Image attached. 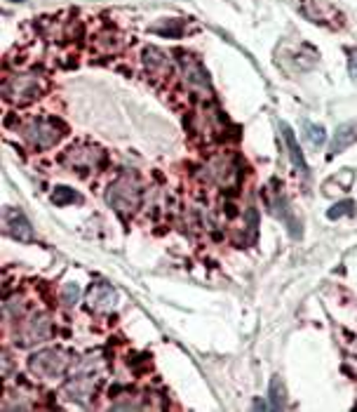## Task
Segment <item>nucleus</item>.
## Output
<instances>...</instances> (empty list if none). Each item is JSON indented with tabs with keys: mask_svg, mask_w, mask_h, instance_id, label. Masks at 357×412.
I'll use <instances>...</instances> for the list:
<instances>
[{
	"mask_svg": "<svg viewBox=\"0 0 357 412\" xmlns=\"http://www.w3.org/2000/svg\"><path fill=\"white\" fill-rule=\"evenodd\" d=\"M282 137H284V142L287 146H289V158H292V163L294 167L301 172V174H306L308 172V165H306V158H303V153H301V146L296 142V137H294V132L289 125H282Z\"/></svg>",
	"mask_w": 357,
	"mask_h": 412,
	"instance_id": "8",
	"label": "nucleus"
},
{
	"mask_svg": "<svg viewBox=\"0 0 357 412\" xmlns=\"http://www.w3.org/2000/svg\"><path fill=\"white\" fill-rule=\"evenodd\" d=\"M5 226H8V234L15 236L19 241H31L33 238V229L29 224V219L24 217L19 210H10L5 212Z\"/></svg>",
	"mask_w": 357,
	"mask_h": 412,
	"instance_id": "7",
	"label": "nucleus"
},
{
	"mask_svg": "<svg viewBox=\"0 0 357 412\" xmlns=\"http://www.w3.org/2000/svg\"><path fill=\"white\" fill-rule=\"evenodd\" d=\"M353 207V202H343V205H334V210H329V219H336V217H341V214H346V212H353L350 210Z\"/></svg>",
	"mask_w": 357,
	"mask_h": 412,
	"instance_id": "14",
	"label": "nucleus"
},
{
	"mask_svg": "<svg viewBox=\"0 0 357 412\" xmlns=\"http://www.w3.org/2000/svg\"><path fill=\"white\" fill-rule=\"evenodd\" d=\"M306 130H308V137H311V142H313L315 146L325 142V135H322L325 130H322V128H315V125L308 123V125H306Z\"/></svg>",
	"mask_w": 357,
	"mask_h": 412,
	"instance_id": "13",
	"label": "nucleus"
},
{
	"mask_svg": "<svg viewBox=\"0 0 357 412\" xmlns=\"http://www.w3.org/2000/svg\"><path fill=\"white\" fill-rule=\"evenodd\" d=\"M268 394H270V405L275 410H280V408H284V403H287V391H284V384H282V380L275 375L270 380V387H268Z\"/></svg>",
	"mask_w": 357,
	"mask_h": 412,
	"instance_id": "10",
	"label": "nucleus"
},
{
	"mask_svg": "<svg viewBox=\"0 0 357 412\" xmlns=\"http://www.w3.org/2000/svg\"><path fill=\"white\" fill-rule=\"evenodd\" d=\"M139 198H142V188H139L137 177H132V174L118 177V181L111 186V193H108V202L120 212L137 210Z\"/></svg>",
	"mask_w": 357,
	"mask_h": 412,
	"instance_id": "2",
	"label": "nucleus"
},
{
	"mask_svg": "<svg viewBox=\"0 0 357 412\" xmlns=\"http://www.w3.org/2000/svg\"><path fill=\"white\" fill-rule=\"evenodd\" d=\"M52 200L57 202V205H64V202H71V200H80V195L78 193H73V191H68V188H57L52 195Z\"/></svg>",
	"mask_w": 357,
	"mask_h": 412,
	"instance_id": "11",
	"label": "nucleus"
},
{
	"mask_svg": "<svg viewBox=\"0 0 357 412\" xmlns=\"http://www.w3.org/2000/svg\"><path fill=\"white\" fill-rule=\"evenodd\" d=\"M68 358L66 351H61V349H47V351H40L31 358V372H36L40 377H57L61 375L64 370L68 368Z\"/></svg>",
	"mask_w": 357,
	"mask_h": 412,
	"instance_id": "4",
	"label": "nucleus"
},
{
	"mask_svg": "<svg viewBox=\"0 0 357 412\" xmlns=\"http://www.w3.org/2000/svg\"><path fill=\"white\" fill-rule=\"evenodd\" d=\"M24 137L38 149H50L64 137V125L52 121V118H33L24 128Z\"/></svg>",
	"mask_w": 357,
	"mask_h": 412,
	"instance_id": "1",
	"label": "nucleus"
},
{
	"mask_svg": "<svg viewBox=\"0 0 357 412\" xmlns=\"http://www.w3.org/2000/svg\"><path fill=\"white\" fill-rule=\"evenodd\" d=\"M78 295H80V288L75 283H68L64 288V302L66 304H75L78 302Z\"/></svg>",
	"mask_w": 357,
	"mask_h": 412,
	"instance_id": "12",
	"label": "nucleus"
},
{
	"mask_svg": "<svg viewBox=\"0 0 357 412\" xmlns=\"http://www.w3.org/2000/svg\"><path fill=\"white\" fill-rule=\"evenodd\" d=\"M348 66H350V75H353V78H357V50H353V52H350Z\"/></svg>",
	"mask_w": 357,
	"mask_h": 412,
	"instance_id": "15",
	"label": "nucleus"
},
{
	"mask_svg": "<svg viewBox=\"0 0 357 412\" xmlns=\"http://www.w3.org/2000/svg\"><path fill=\"white\" fill-rule=\"evenodd\" d=\"M52 325L45 316H33L31 320H26L24 330H22V344H33V341H45L50 337Z\"/></svg>",
	"mask_w": 357,
	"mask_h": 412,
	"instance_id": "5",
	"label": "nucleus"
},
{
	"mask_svg": "<svg viewBox=\"0 0 357 412\" xmlns=\"http://www.w3.org/2000/svg\"><path fill=\"white\" fill-rule=\"evenodd\" d=\"M115 299H118V292L111 288L108 283H94L92 290H89V295H87V302L94 311L111 309V306L115 304Z\"/></svg>",
	"mask_w": 357,
	"mask_h": 412,
	"instance_id": "6",
	"label": "nucleus"
},
{
	"mask_svg": "<svg viewBox=\"0 0 357 412\" xmlns=\"http://www.w3.org/2000/svg\"><path fill=\"white\" fill-rule=\"evenodd\" d=\"M355 128L353 125H343V128L336 132V137H334V142H332V156L334 153H341L343 149H346V146H350L357 139V132H353Z\"/></svg>",
	"mask_w": 357,
	"mask_h": 412,
	"instance_id": "9",
	"label": "nucleus"
},
{
	"mask_svg": "<svg viewBox=\"0 0 357 412\" xmlns=\"http://www.w3.org/2000/svg\"><path fill=\"white\" fill-rule=\"evenodd\" d=\"M5 99L15 104H26L31 99L40 97V78L36 73H22V75H10L3 85Z\"/></svg>",
	"mask_w": 357,
	"mask_h": 412,
	"instance_id": "3",
	"label": "nucleus"
}]
</instances>
